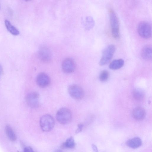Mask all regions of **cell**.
Listing matches in <instances>:
<instances>
[{"mask_svg":"<svg viewBox=\"0 0 152 152\" xmlns=\"http://www.w3.org/2000/svg\"><path fill=\"white\" fill-rule=\"evenodd\" d=\"M54 152H63V151L60 149H57Z\"/></svg>","mask_w":152,"mask_h":152,"instance_id":"cell-24","label":"cell"},{"mask_svg":"<svg viewBox=\"0 0 152 152\" xmlns=\"http://www.w3.org/2000/svg\"><path fill=\"white\" fill-rule=\"evenodd\" d=\"M75 142L73 137H70L63 143L62 147L63 148H72L75 147Z\"/></svg>","mask_w":152,"mask_h":152,"instance_id":"cell-18","label":"cell"},{"mask_svg":"<svg viewBox=\"0 0 152 152\" xmlns=\"http://www.w3.org/2000/svg\"><path fill=\"white\" fill-rule=\"evenodd\" d=\"M146 115V112L144 108L138 106L135 108L133 110L132 115L135 120L141 121L143 120Z\"/></svg>","mask_w":152,"mask_h":152,"instance_id":"cell-11","label":"cell"},{"mask_svg":"<svg viewBox=\"0 0 152 152\" xmlns=\"http://www.w3.org/2000/svg\"><path fill=\"white\" fill-rule=\"evenodd\" d=\"M109 12L111 34L113 37L114 39H118L120 38L118 19L115 13L113 10H110Z\"/></svg>","mask_w":152,"mask_h":152,"instance_id":"cell-1","label":"cell"},{"mask_svg":"<svg viewBox=\"0 0 152 152\" xmlns=\"http://www.w3.org/2000/svg\"><path fill=\"white\" fill-rule=\"evenodd\" d=\"M5 132L8 138L12 141H14L16 140V136L14 131L11 127L8 125L6 126Z\"/></svg>","mask_w":152,"mask_h":152,"instance_id":"cell-17","label":"cell"},{"mask_svg":"<svg viewBox=\"0 0 152 152\" xmlns=\"http://www.w3.org/2000/svg\"><path fill=\"white\" fill-rule=\"evenodd\" d=\"M124 64V61L122 59L115 60L110 64L109 67L113 70H116L122 67Z\"/></svg>","mask_w":152,"mask_h":152,"instance_id":"cell-14","label":"cell"},{"mask_svg":"<svg viewBox=\"0 0 152 152\" xmlns=\"http://www.w3.org/2000/svg\"><path fill=\"white\" fill-rule=\"evenodd\" d=\"M141 56L142 58L146 61H150L152 59L151 47L149 45L144 46L141 50Z\"/></svg>","mask_w":152,"mask_h":152,"instance_id":"cell-13","label":"cell"},{"mask_svg":"<svg viewBox=\"0 0 152 152\" xmlns=\"http://www.w3.org/2000/svg\"><path fill=\"white\" fill-rule=\"evenodd\" d=\"M26 100L27 104L31 107H37L39 104V94L36 92H30L27 95Z\"/></svg>","mask_w":152,"mask_h":152,"instance_id":"cell-8","label":"cell"},{"mask_svg":"<svg viewBox=\"0 0 152 152\" xmlns=\"http://www.w3.org/2000/svg\"><path fill=\"white\" fill-rule=\"evenodd\" d=\"M3 72L2 67L0 64V74L1 73Z\"/></svg>","mask_w":152,"mask_h":152,"instance_id":"cell-25","label":"cell"},{"mask_svg":"<svg viewBox=\"0 0 152 152\" xmlns=\"http://www.w3.org/2000/svg\"><path fill=\"white\" fill-rule=\"evenodd\" d=\"M77 126L78 128L75 132L76 134H78L82 131L83 127V125L82 124H79Z\"/></svg>","mask_w":152,"mask_h":152,"instance_id":"cell-21","label":"cell"},{"mask_svg":"<svg viewBox=\"0 0 152 152\" xmlns=\"http://www.w3.org/2000/svg\"><path fill=\"white\" fill-rule=\"evenodd\" d=\"M134 98L138 101H141L144 98L145 94L144 92L140 89H135L133 92Z\"/></svg>","mask_w":152,"mask_h":152,"instance_id":"cell-16","label":"cell"},{"mask_svg":"<svg viewBox=\"0 0 152 152\" xmlns=\"http://www.w3.org/2000/svg\"><path fill=\"white\" fill-rule=\"evenodd\" d=\"M92 148L94 152H99V151L96 145L94 144H92L91 145Z\"/></svg>","mask_w":152,"mask_h":152,"instance_id":"cell-23","label":"cell"},{"mask_svg":"<svg viewBox=\"0 0 152 152\" xmlns=\"http://www.w3.org/2000/svg\"></svg>","mask_w":152,"mask_h":152,"instance_id":"cell-26","label":"cell"},{"mask_svg":"<svg viewBox=\"0 0 152 152\" xmlns=\"http://www.w3.org/2000/svg\"><path fill=\"white\" fill-rule=\"evenodd\" d=\"M50 82L49 77L45 73H40L37 76V83L41 88H44L48 86L50 84Z\"/></svg>","mask_w":152,"mask_h":152,"instance_id":"cell-10","label":"cell"},{"mask_svg":"<svg viewBox=\"0 0 152 152\" xmlns=\"http://www.w3.org/2000/svg\"><path fill=\"white\" fill-rule=\"evenodd\" d=\"M40 125L42 129L44 132H49L53 128L55 121L50 115L47 114L42 116L40 120Z\"/></svg>","mask_w":152,"mask_h":152,"instance_id":"cell-3","label":"cell"},{"mask_svg":"<svg viewBox=\"0 0 152 152\" xmlns=\"http://www.w3.org/2000/svg\"><path fill=\"white\" fill-rule=\"evenodd\" d=\"M56 118L58 121L62 124H66L71 121L72 115L71 110L66 107H62L57 112Z\"/></svg>","mask_w":152,"mask_h":152,"instance_id":"cell-2","label":"cell"},{"mask_svg":"<svg viewBox=\"0 0 152 152\" xmlns=\"http://www.w3.org/2000/svg\"><path fill=\"white\" fill-rule=\"evenodd\" d=\"M38 56L39 59L44 63L50 62L52 57V53L50 49L45 46L40 47L38 50Z\"/></svg>","mask_w":152,"mask_h":152,"instance_id":"cell-7","label":"cell"},{"mask_svg":"<svg viewBox=\"0 0 152 152\" xmlns=\"http://www.w3.org/2000/svg\"><path fill=\"white\" fill-rule=\"evenodd\" d=\"M115 50V46L113 44L109 45L104 50L102 56L99 61L100 66L107 64L112 58Z\"/></svg>","mask_w":152,"mask_h":152,"instance_id":"cell-4","label":"cell"},{"mask_svg":"<svg viewBox=\"0 0 152 152\" xmlns=\"http://www.w3.org/2000/svg\"><path fill=\"white\" fill-rule=\"evenodd\" d=\"M94 25V22L93 18L91 16L87 17L86 19L85 29L89 30L92 28Z\"/></svg>","mask_w":152,"mask_h":152,"instance_id":"cell-19","label":"cell"},{"mask_svg":"<svg viewBox=\"0 0 152 152\" xmlns=\"http://www.w3.org/2000/svg\"><path fill=\"white\" fill-rule=\"evenodd\" d=\"M68 91L71 96L75 99H81L84 96V93L83 89L77 85H70L68 88Z\"/></svg>","mask_w":152,"mask_h":152,"instance_id":"cell-6","label":"cell"},{"mask_svg":"<svg viewBox=\"0 0 152 152\" xmlns=\"http://www.w3.org/2000/svg\"></svg>","mask_w":152,"mask_h":152,"instance_id":"cell-27","label":"cell"},{"mask_svg":"<svg viewBox=\"0 0 152 152\" xmlns=\"http://www.w3.org/2000/svg\"><path fill=\"white\" fill-rule=\"evenodd\" d=\"M5 23L7 29L11 34L14 35H18L19 34V31L12 25L8 20H6L5 21Z\"/></svg>","mask_w":152,"mask_h":152,"instance_id":"cell-15","label":"cell"},{"mask_svg":"<svg viewBox=\"0 0 152 152\" xmlns=\"http://www.w3.org/2000/svg\"><path fill=\"white\" fill-rule=\"evenodd\" d=\"M137 31L141 37L148 39L151 36V28L149 23L146 21L140 22L137 26Z\"/></svg>","mask_w":152,"mask_h":152,"instance_id":"cell-5","label":"cell"},{"mask_svg":"<svg viewBox=\"0 0 152 152\" xmlns=\"http://www.w3.org/2000/svg\"><path fill=\"white\" fill-rule=\"evenodd\" d=\"M62 68L63 72L66 73L73 72L75 68V64L74 61L70 58H65L62 62Z\"/></svg>","mask_w":152,"mask_h":152,"instance_id":"cell-9","label":"cell"},{"mask_svg":"<svg viewBox=\"0 0 152 152\" xmlns=\"http://www.w3.org/2000/svg\"><path fill=\"white\" fill-rule=\"evenodd\" d=\"M109 74L107 70H103L100 73L99 79L102 82L107 81L109 78Z\"/></svg>","mask_w":152,"mask_h":152,"instance_id":"cell-20","label":"cell"},{"mask_svg":"<svg viewBox=\"0 0 152 152\" xmlns=\"http://www.w3.org/2000/svg\"><path fill=\"white\" fill-rule=\"evenodd\" d=\"M18 152H35L30 147H26L24 148L23 152L18 151Z\"/></svg>","mask_w":152,"mask_h":152,"instance_id":"cell-22","label":"cell"},{"mask_svg":"<svg viewBox=\"0 0 152 152\" xmlns=\"http://www.w3.org/2000/svg\"><path fill=\"white\" fill-rule=\"evenodd\" d=\"M142 144L141 139L138 137H135L128 140L126 145L129 148L136 149L140 147Z\"/></svg>","mask_w":152,"mask_h":152,"instance_id":"cell-12","label":"cell"}]
</instances>
